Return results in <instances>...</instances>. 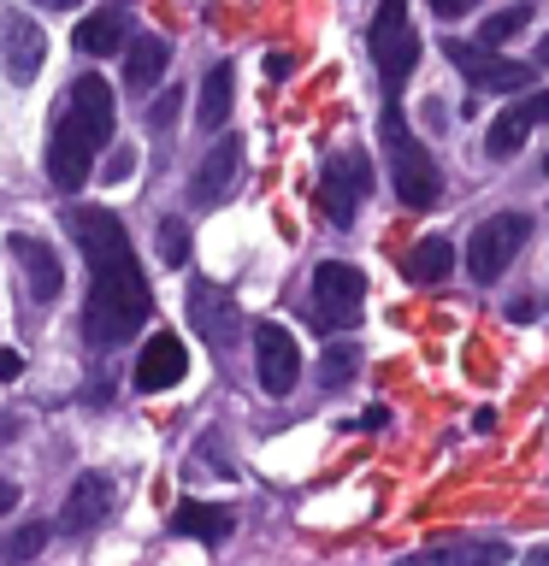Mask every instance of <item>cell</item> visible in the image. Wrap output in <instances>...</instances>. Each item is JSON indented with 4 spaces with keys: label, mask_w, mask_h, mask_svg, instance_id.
<instances>
[{
    "label": "cell",
    "mask_w": 549,
    "mask_h": 566,
    "mask_svg": "<svg viewBox=\"0 0 549 566\" xmlns=\"http://www.w3.org/2000/svg\"><path fill=\"white\" fill-rule=\"evenodd\" d=\"M65 230L77 237L89 260V301H83V336L89 348H124L142 331L154 295L131 254V237L106 207H65Z\"/></svg>",
    "instance_id": "cell-1"
},
{
    "label": "cell",
    "mask_w": 549,
    "mask_h": 566,
    "mask_svg": "<svg viewBox=\"0 0 549 566\" xmlns=\"http://www.w3.org/2000/svg\"><path fill=\"white\" fill-rule=\"evenodd\" d=\"M113 88L101 77H77L65 88V106L60 118H53L48 130V177L60 189H83L89 166H95V154L113 142Z\"/></svg>",
    "instance_id": "cell-2"
},
{
    "label": "cell",
    "mask_w": 549,
    "mask_h": 566,
    "mask_svg": "<svg viewBox=\"0 0 549 566\" xmlns=\"http://www.w3.org/2000/svg\"><path fill=\"white\" fill-rule=\"evenodd\" d=\"M384 148H390V184H396L402 207H414V212L437 207L443 201V171L432 166V154H425L419 142L402 130L396 101H384Z\"/></svg>",
    "instance_id": "cell-3"
},
{
    "label": "cell",
    "mask_w": 549,
    "mask_h": 566,
    "mask_svg": "<svg viewBox=\"0 0 549 566\" xmlns=\"http://www.w3.org/2000/svg\"><path fill=\"white\" fill-rule=\"evenodd\" d=\"M366 307V277H361V265H349V260H319L313 265V313H319V325L325 331H349L354 318H361Z\"/></svg>",
    "instance_id": "cell-4"
},
{
    "label": "cell",
    "mask_w": 549,
    "mask_h": 566,
    "mask_svg": "<svg viewBox=\"0 0 549 566\" xmlns=\"http://www.w3.org/2000/svg\"><path fill=\"white\" fill-rule=\"evenodd\" d=\"M531 237V219L526 212H496V219H485L473 230V242H467V272L473 283H496L514 265V254L526 248Z\"/></svg>",
    "instance_id": "cell-5"
},
{
    "label": "cell",
    "mask_w": 549,
    "mask_h": 566,
    "mask_svg": "<svg viewBox=\"0 0 549 566\" xmlns=\"http://www.w3.org/2000/svg\"><path fill=\"white\" fill-rule=\"evenodd\" d=\"M366 42H372V65L384 71L390 88H396L407 71L419 65V35L407 24V0H379V18H372Z\"/></svg>",
    "instance_id": "cell-6"
},
{
    "label": "cell",
    "mask_w": 549,
    "mask_h": 566,
    "mask_svg": "<svg viewBox=\"0 0 549 566\" xmlns=\"http://www.w3.org/2000/svg\"><path fill=\"white\" fill-rule=\"evenodd\" d=\"M184 307H189V331L201 336L207 348H230L242 331V307H237V290H225V283L213 277H195L184 290Z\"/></svg>",
    "instance_id": "cell-7"
},
{
    "label": "cell",
    "mask_w": 549,
    "mask_h": 566,
    "mask_svg": "<svg viewBox=\"0 0 549 566\" xmlns=\"http://www.w3.org/2000/svg\"><path fill=\"white\" fill-rule=\"evenodd\" d=\"M366 189H372V166H366V154H361V148L331 154V159H325V171H319V201H325V212H331L336 224H349L354 212H361Z\"/></svg>",
    "instance_id": "cell-8"
},
{
    "label": "cell",
    "mask_w": 549,
    "mask_h": 566,
    "mask_svg": "<svg viewBox=\"0 0 549 566\" xmlns=\"http://www.w3.org/2000/svg\"><path fill=\"white\" fill-rule=\"evenodd\" d=\"M255 378L266 396H290L296 378H301V348H296V336L283 331V325H255Z\"/></svg>",
    "instance_id": "cell-9"
},
{
    "label": "cell",
    "mask_w": 549,
    "mask_h": 566,
    "mask_svg": "<svg viewBox=\"0 0 549 566\" xmlns=\"http://www.w3.org/2000/svg\"><path fill=\"white\" fill-rule=\"evenodd\" d=\"M449 48V60L473 77V88H485V95H526L531 88V65H514V60H496L490 48H467V42H443Z\"/></svg>",
    "instance_id": "cell-10"
},
{
    "label": "cell",
    "mask_w": 549,
    "mask_h": 566,
    "mask_svg": "<svg viewBox=\"0 0 549 566\" xmlns=\"http://www.w3.org/2000/svg\"><path fill=\"white\" fill-rule=\"evenodd\" d=\"M237 177H242V142H237V136H219V142L207 148V159L195 166V177H189V201H195V207L230 201Z\"/></svg>",
    "instance_id": "cell-11"
},
{
    "label": "cell",
    "mask_w": 549,
    "mask_h": 566,
    "mask_svg": "<svg viewBox=\"0 0 549 566\" xmlns=\"http://www.w3.org/2000/svg\"><path fill=\"white\" fill-rule=\"evenodd\" d=\"M538 124H549V88H538V95H520V101H508L503 113H496L490 136H485L490 159H514V154H520V142H526L531 130H538Z\"/></svg>",
    "instance_id": "cell-12"
},
{
    "label": "cell",
    "mask_w": 549,
    "mask_h": 566,
    "mask_svg": "<svg viewBox=\"0 0 549 566\" xmlns=\"http://www.w3.org/2000/svg\"><path fill=\"white\" fill-rule=\"evenodd\" d=\"M0 53H7V77L12 83H35V71H42V60H48V35H42V24H35L30 12H7L0 18Z\"/></svg>",
    "instance_id": "cell-13"
},
{
    "label": "cell",
    "mask_w": 549,
    "mask_h": 566,
    "mask_svg": "<svg viewBox=\"0 0 549 566\" xmlns=\"http://www.w3.org/2000/svg\"><path fill=\"white\" fill-rule=\"evenodd\" d=\"M189 371V354H184V343H177L172 331H154L148 343H142V354H136V371H131V384L142 389V396H159V389H172L177 378Z\"/></svg>",
    "instance_id": "cell-14"
},
{
    "label": "cell",
    "mask_w": 549,
    "mask_h": 566,
    "mask_svg": "<svg viewBox=\"0 0 549 566\" xmlns=\"http://www.w3.org/2000/svg\"><path fill=\"white\" fill-rule=\"evenodd\" d=\"M113 478L106 472H83L77 484H71V495H65V507H60V531L65 537H83V531H95L106 513H113Z\"/></svg>",
    "instance_id": "cell-15"
},
{
    "label": "cell",
    "mask_w": 549,
    "mask_h": 566,
    "mask_svg": "<svg viewBox=\"0 0 549 566\" xmlns=\"http://www.w3.org/2000/svg\"><path fill=\"white\" fill-rule=\"evenodd\" d=\"M7 248H12V260H18V272H24V290H30V301H42V307H53L60 301V290H65V272H60V260H53V248L48 242H35V237H7Z\"/></svg>",
    "instance_id": "cell-16"
},
{
    "label": "cell",
    "mask_w": 549,
    "mask_h": 566,
    "mask_svg": "<svg viewBox=\"0 0 549 566\" xmlns=\"http://www.w3.org/2000/svg\"><path fill=\"white\" fill-rule=\"evenodd\" d=\"M419 566H508L503 537H432L419 548Z\"/></svg>",
    "instance_id": "cell-17"
},
{
    "label": "cell",
    "mask_w": 549,
    "mask_h": 566,
    "mask_svg": "<svg viewBox=\"0 0 549 566\" xmlns=\"http://www.w3.org/2000/svg\"><path fill=\"white\" fill-rule=\"evenodd\" d=\"M172 65V48L159 42V35H131V48H124V88L131 95H148V88L166 77Z\"/></svg>",
    "instance_id": "cell-18"
},
{
    "label": "cell",
    "mask_w": 549,
    "mask_h": 566,
    "mask_svg": "<svg viewBox=\"0 0 549 566\" xmlns=\"http://www.w3.org/2000/svg\"><path fill=\"white\" fill-rule=\"evenodd\" d=\"M124 48H131V18H124V7H101L95 18L77 24V53H89V60H106V53H124Z\"/></svg>",
    "instance_id": "cell-19"
},
{
    "label": "cell",
    "mask_w": 549,
    "mask_h": 566,
    "mask_svg": "<svg viewBox=\"0 0 549 566\" xmlns=\"http://www.w3.org/2000/svg\"><path fill=\"white\" fill-rule=\"evenodd\" d=\"M172 531L177 537H195V543H225L230 531H237V513L213 507V502H177L172 507Z\"/></svg>",
    "instance_id": "cell-20"
},
{
    "label": "cell",
    "mask_w": 549,
    "mask_h": 566,
    "mask_svg": "<svg viewBox=\"0 0 549 566\" xmlns=\"http://www.w3.org/2000/svg\"><path fill=\"white\" fill-rule=\"evenodd\" d=\"M230 95H237V65L219 60L207 71V83H201V101H195V124H201L207 136H219L225 130V118H230Z\"/></svg>",
    "instance_id": "cell-21"
},
{
    "label": "cell",
    "mask_w": 549,
    "mask_h": 566,
    "mask_svg": "<svg viewBox=\"0 0 549 566\" xmlns=\"http://www.w3.org/2000/svg\"><path fill=\"white\" fill-rule=\"evenodd\" d=\"M449 265H455L449 237H425L414 254H407V283H443V277H449Z\"/></svg>",
    "instance_id": "cell-22"
},
{
    "label": "cell",
    "mask_w": 549,
    "mask_h": 566,
    "mask_svg": "<svg viewBox=\"0 0 549 566\" xmlns=\"http://www.w3.org/2000/svg\"><path fill=\"white\" fill-rule=\"evenodd\" d=\"M48 548V520H30V525H12L7 531V543H0V560L7 566H24V560H35Z\"/></svg>",
    "instance_id": "cell-23"
},
{
    "label": "cell",
    "mask_w": 549,
    "mask_h": 566,
    "mask_svg": "<svg viewBox=\"0 0 549 566\" xmlns=\"http://www.w3.org/2000/svg\"><path fill=\"white\" fill-rule=\"evenodd\" d=\"M354 371H361V348L336 343V348H325V360H319V384H325V389H349Z\"/></svg>",
    "instance_id": "cell-24"
},
{
    "label": "cell",
    "mask_w": 549,
    "mask_h": 566,
    "mask_svg": "<svg viewBox=\"0 0 549 566\" xmlns=\"http://www.w3.org/2000/svg\"><path fill=\"white\" fill-rule=\"evenodd\" d=\"M526 24H531V7H503V12H490L485 24H478V48L508 42V35H520Z\"/></svg>",
    "instance_id": "cell-25"
},
{
    "label": "cell",
    "mask_w": 549,
    "mask_h": 566,
    "mask_svg": "<svg viewBox=\"0 0 549 566\" xmlns=\"http://www.w3.org/2000/svg\"><path fill=\"white\" fill-rule=\"evenodd\" d=\"M159 260H166V265H184V260H189V230H184V219H159Z\"/></svg>",
    "instance_id": "cell-26"
},
{
    "label": "cell",
    "mask_w": 549,
    "mask_h": 566,
    "mask_svg": "<svg viewBox=\"0 0 549 566\" xmlns=\"http://www.w3.org/2000/svg\"><path fill=\"white\" fill-rule=\"evenodd\" d=\"M177 106H184V95H177V88H166V95L148 106V130H166V124L177 118Z\"/></svg>",
    "instance_id": "cell-27"
},
{
    "label": "cell",
    "mask_w": 549,
    "mask_h": 566,
    "mask_svg": "<svg viewBox=\"0 0 549 566\" xmlns=\"http://www.w3.org/2000/svg\"><path fill=\"white\" fill-rule=\"evenodd\" d=\"M18 371H24V354H18V348H0V384H12Z\"/></svg>",
    "instance_id": "cell-28"
},
{
    "label": "cell",
    "mask_w": 549,
    "mask_h": 566,
    "mask_svg": "<svg viewBox=\"0 0 549 566\" xmlns=\"http://www.w3.org/2000/svg\"><path fill=\"white\" fill-rule=\"evenodd\" d=\"M131 166H136V154H131V148H118L113 159H106V177L118 184V177H131Z\"/></svg>",
    "instance_id": "cell-29"
},
{
    "label": "cell",
    "mask_w": 549,
    "mask_h": 566,
    "mask_svg": "<svg viewBox=\"0 0 549 566\" xmlns=\"http://www.w3.org/2000/svg\"><path fill=\"white\" fill-rule=\"evenodd\" d=\"M473 7H478V0H432L437 18H460V12H473Z\"/></svg>",
    "instance_id": "cell-30"
},
{
    "label": "cell",
    "mask_w": 549,
    "mask_h": 566,
    "mask_svg": "<svg viewBox=\"0 0 549 566\" xmlns=\"http://www.w3.org/2000/svg\"><path fill=\"white\" fill-rule=\"evenodd\" d=\"M384 424H390V407H366L361 413V431H384Z\"/></svg>",
    "instance_id": "cell-31"
},
{
    "label": "cell",
    "mask_w": 549,
    "mask_h": 566,
    "mask_svg": "<svg viewBox=\"0 0 549 566\" xmlns=\"http://www.w3.org/2000/svg\"><path fill=\"white\" fill-rule=\"evenodd\" d=\"M12 507H18V484H12V478H0V520H7Z\"/></svg>",
    "instance_id": "cell-32"
},
{
    "label": "cell",
    "mask_w": 549,
    "mask_h": 566,
    "mask_svg": "<svg viewBox=\"0 0 549 566\" xmlns=\"http://www.w3.org/2000/svg\"><path fill=\"white\" fill-rule=\"evenodd\" d=\"M290 65H296L290 53H266V71H272V77H290Z\"/></svg>",
    "instance_id": "cell-33"
},
{
    "label": "cell",
    "mask_w": 549,
    "mask_h": 566,
    "mask_svg": "<svg viewBox=\"0 0 549 566\" xmlns=\"http://www.w3.org/2000/svg\"><path fill=\"white\" fill-rule=\"evenodd\" d=\"M35 7H48V12H71L77 0H35Z\"/></svg>",
    "instance_id": "cell-34"
},
{
    "label": "cell",
    "mask_w": 549,
    "mask_h": 566,
    "mask_svg": "<svg viewBox=\"0 0 549 566\" xmlns=\"http://www.w3.org/2000/svg\"><path fill=\"white\" fill-rule=\"evenodd\" d=\"M526 566H549V548H531V555H526Z\"/></svg>",
    "instance_id": "cell-35"
},
{
    "label": "cell",
    "mask_w": 549,
    "mask_h": 566,
    "mask_svg": "<svg viewBox=\"0 0 549 566\" xmlns=\"http://www.w3.org/2000/svg\"><path fill=\"white\" fill-rule=\"evenodd\" d=\"M12 431H18V424H12V419H0V442H12Z\"/></svg>",
    "instance_id": "cell-36"
},
{
    "label": "cell",
    "mask_w": 549,
    "mask_h": 566,
    "mask_svg": "<svg viewBox=\"0 0 549 566\" xmlns=\"http://www.w3.org/2000/svg\"><path fill=\"white\" fill-rule=\"evenodd\" d=\"M538 65H549V35H543V42H538Z\"/></svg>",
    "instance_id": "cell-37"
},
{
    "label": "cell",
    "mask_w": 549,
    "mask_h": 566,
    "mask_svg": "<svg viewBox=\"0 0 549 566\" xmlns=\"http://www.w3.org/2000/svg\"><path fill=\"white\" fill-rule=\"evenodd\" d=\"M543 171H549V159H543Z\"/></svg>",
    "instance_id": "cell-38"
}]
</instances>
